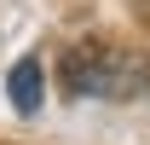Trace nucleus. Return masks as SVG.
<instances>
[{
    "label": "nucleus",
    "mask_w": 150,
    "mask_h": 145,
    "mask_svg": "<svg viewBox=\"0 0 150 145\" xmlns=\"http://www.w3.org/2000/svg\"><path fill=\"white\" fill-rule=\"evenodd\" d=\"M64 87L75 99H133V93H144V64L104 41H87L64 58Z\"/></svg>",
    "instance_id": "1"
},
{
    "label": "nucleus",
    "mask_w": 150,
    "mask_h": 145,
    "mask_svg": "<svg viewBox=\"0 0 150 145\" xmlns=\"http://www.w3.org/2000/svg\"><path fill=\"white\" fill-rule=\"evenodd\" d=\"M6 93H12V105H18L23 116H35V110H40V93H46V81H40V64H35V58H23L18 70L6 75Z\"/></svg>",
    "instance_id": "2"
},
{
    "label": "nucleus",
    "mask_w": 150,
    "mask_h": 145,
    "mask_svg": "<svg viewBox=\"0 0 150 145\" xmlns=\"http://www.w3.org/2000/svg\"><path fill=\"white\" fill-rule=\"evenodd\" d=\"M144 93H150V64H144Z\"/></svg>",
    "instance_id": "3"
}]
</instances>
